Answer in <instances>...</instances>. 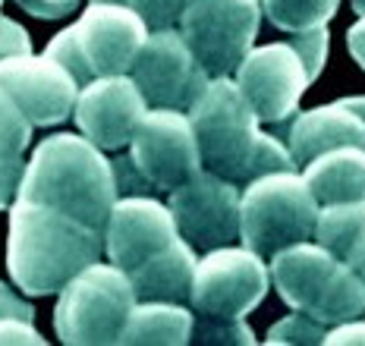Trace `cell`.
I'll list each match as a JSON object with an SVG mask.
<instances>
[{"label": "cell", "instance_id": "cell-29", "mask_svg": "<svg viewBox=\"0 0 365 346\" xmlns=\"http://www.w3.org/2000/svg\"><path fill=\"white\" fill-rule=\"evenodd\" d=\"M287 41L296 48V54L302 57V63H306L312 82H315L318 76H322L324 60H328V48H331L328 26H315V28H306V32H290L287 35Z\"/></svg>", "mask_w": 365, "mask_h": 346}, {"label": "cell", "instance_id": "cell-2", "mask_svg": "<svg viewBox=\"0 0 365 346\" xmlns=\"http://www.w3.org/2000/svg\"><path fill=\"white\" fill-rule=\"evenodd\" d=\"M19 199L44 201L104 233L120 199L113 161L82 132L48 135L29 157Z\"/></svg>", "mask_w": 365, "mask_h": 346}, {"label": "cell", "instance_id": "cell-11", "mask_svg": "<svg viewBox=\"0 0 365 346\" xmlns=\"http://www.w3.org/2000/svg\"><path fill=\"white\" fill-rule=\"evenodd\" d=\"M237 85L262 123H284L299 110L312 76L290 41H274L249 51L237 66Z\"/></svg>", "mask_w": 365, "mask_h": 346}, {"label": "cell", "instance_id": "cell-38", "mask_svg": "<svg viewBox=\"0 0 365 346\" xmlns=\"http://www.w3.org/2000/svg\"><path fill=\"white\" fill-rule=\"evenodd\" d=\"M346 48L353 60L365 70V13L362 16H356V22L346 28Z\"/></svg>", "mask_w": 365, "mask_h": 346}, {"label": "cell", "instance_id": "cell-40", "mask_svg": "<svg viewBox=\"0 0 365 346\" xmlns=\"http://www.w3.org/2000/svg\"><path fill=\"white\" fill-rule=\"evenodd\" d=\"M346 101H349V108H353V110H359V114L365 117V95H356V98H346Z\"/></svg>", "mask_w": 365, "mask_h": 346}, {"label": "cell", "instance_id": "cell-31", "mask_svg": "<svg viewBox=\"0 0 365 346\" xmlns=\"http://www.w3.org/2000/svg\"><path fill=\"white\" fill-rule=\"evenodd\" d=\"M26 167H29V161L22 157V152H6V148H0V211H10L13 201L19 199Z\"/></svg>", "mask_w": 365, "mask_h": 346}, {"label": "cell", "instance_id": "cell-22", "mask_svg": "<svg viewBox=\"0 0 365 346\" xmlns=\"http://www.w3.org/2000/svg\"><path fill=\"white\" fill-rule=\"evenodd\" d=\"M365 230V199L359 201H337V205H322L315 224V239L331 249L337 258L346 261L349 249Z\"/></svg>", "mask_w": 365, "mask_h": 346}, {"label": "cell", "instance_id": "cell-28", "mask_svg": "<svg viewBox=\"0 0 365 346\" xmlns=\"http://www.w3.org/2000/svg\"><path fill=\"white\" fill-rule=\"evenodd\" d=\"M32 142V120L22 114L13 95L0 85V148L6 152H26Z\"/></svg>", "mask_w": 365, "mask_h": 346}, {"label": "cell", "instance_id": "cell-26", "mask_svg": "<svg viewBox=\"0 0 365 346\" xmlns=\"http://www.w3.org/2000/svg\"><path fill=\"white\" fill-rule=\"evenodd\" d=\"M324 337H328V325H322L318 318H312L309 312H302V308H293L287 318L274 321L268 337H264V343L277 346V343H324Z\"/></svg>", "mask_w": 365, "mask_h": 346}, {"label": "cell", "instance_id": "cell-32", "mask_svg": "<svg viewBox=\"0 0 365 346\" xmlns=\"http://www.w3.org/2000/svg\"><path fill=\"white\" fill-rule=\"evenodd\" d=\"M113 177H117L120 199H123V195H155V192H161L145 177V173L139 170V164L133 161V154L129 157H113Z\"/></svg>", "mask_w": 365, "mask_h": 346}, {"label": "cell", "instance_id": "cell-10", "mask_svg": "<svg viewBox=\"0 0 365 346\" xmlns=\"http://www.w3.org/2000/svg\"><path fill=\"white\" fill-rule=\"evenodd\" d=\"M129 154L161 192H173L202 170L192 120L177 108H151L129 142Z\"/></svg>", "mask_w": 365, "mask_h": 346}, {"label": "cell", "instance_id": "cell-14", "mask_svg": "<svg viewBox=\"0 0 365 346\" xmlns=\"http://www.w3.org/2000/svg\"><path fill=\"white\" fill-rule=\"evenodd\" d=\"M73 28L95 76L133 73L135 57L151 35L145 19L133 6L110 4V0H91Z\"/></svg>", "mask_w": 365, "mask_h": 346}, {"label": "cell", "instance_id": "cell-7", "mask_svg": "<svg viewBox=\"0 0 365 346\" xmlns=\"http://www.w3.org/2000/svg\"><path fill=\"white\" fill-rule=\"evenodd\" d=\"M264 255L249 246H220L199 258L189 305L202 315L246 318L262 305L271 287V268Z\"/></svg>", "mask_w": 365, "mask_h": 346}, {"label": "cell", "instance_id": "cell-20", "mask_svg": "<svg viewBox=\"0 0 365 346\" xmlns=\"http://www.w3.org/2000/svg\"><path fill=\"white\" fill-rule=\"evenodd\" d=\"M195 308H186V303H151L139 299L126 321V330L120 343L129 346H182L192 343V325Z\"/></svg>", "mask_w": 365, "mask_h": 346}, {"label": "cell", "instance_id": "cell-12", "mask_svg": "<svg viewBox=\"0 0 365 346\" xmlns=\"http://www.w3.org/2000/svg\"><path fill=\"white\" fill-rule=\"evenodd\" d=\"M151 110L142 88L129 73L120 76H95L79 88L73 120L79 132L104 152H120L133 142L142 117Z\"/></svg>", "mask_w": 365, "mask_h": 346}, {"label": "cell", "instance_id": "cell-21", "mask_svg": "<svg viewBox=\"0 0 365 346\" xmlns=\"http://www.w3.org/2000/svg\"><path fill=\"white\" fill-rule=\"evenodd\" d=\"M312 318H318L322 325H344L353 318H365V281L349 261H340L334 268L331 281L324 283L322 296L309 308Z\"/></svg>", "mask_w": 365, "mask_h": 346}, {"label": "cell", "instance_id": "cell-37", "mask_svg": "<svg viewBox=\"0 0 365 346\" xmlns=\"http://www.w3.org/2000/svg\"><path fill=\"white\" fill-rule=\"evenodd\" d=\"M0 318H26V321H32L35 308L29 305L22 296H16L6 283H0Z\"/></svg>", "mask_w": 365, "mask_h": 346}, {"label": "cell", "instance_id": "cell-6", "mask_svg": "<svg viewBox=\"0 0 365 346\" xmlns=\"http://www.w3.org/2000/svg\"><path fill=\"white\" fill-rule=\"evenodd\" d=\"M262 0H186L180 32L208 76H233L255 48Z\"/></svg>", "mask_w": 365, "mask_h": 346}, {"label": "cell", "instance_id": "cell-5", "mask_svg": "<svg viewBox=\"0 0 365 346\" xmlns=\"http://www.w3.org/2000/svg\"><path fill=\"white\" fill-rule=\"evenodd\" d=\"M186 114L199 139L202 167L242 186L255 142L262 135L258 130L262 120L237 85V79L215 76Z\"/></svg>", "mask_w": 365, "mask_h": 346}, {"label": "cell", "instance_id": "cell-24", "mask_svg": "<svg viewBox=\"0 0 365 346\" xmlns=\"http://www.w3.org/2000/svg\"><path fill=\"white\" fill-rule=\"evenodd\" d=\"M192 343H202V346H252L255 330L246 325V318H224V315L195 312Z\"/></svg>", "mask_w": 365, "mask_h": 346}, {"label": "cell", "instance_id": "cell-1", "mask_svg": "<svg viewBox=\"0 0 365 346\" xmlns=\"http://www.w3.org/2000/svg\"><path fill=\"white\" fill-rule=\"evenodd\" d=\"M104 233L44 201L16 199L6 233V271L26 296H54L101 261Z\"/></svg>", "mask_w": 365, "mask_h": 346}, {"label": "cell", "instance_id": "cell-23", "mask_svg": "<svg viewBox=\"0 0 365 346\" xmlns=\"http://www.w3.org/2000/svg\"><path fill=\"white\" fill-rule=\"evenodd\" d=\"M268 22L280 32H306L315 26H328L337 16L340 0H262Z\"/></svg>", "mask_w": 365, "mask_h": 346}, {"label": "cell", "instance_id": "cell-8", "mask_svg": "<svg viewBox=\"0 0 365 346\" xmlns=\"http://www.w3.org/2000/svg\"><path fill=\"white\" fill-rule=\"evenodd\" d=\"M167 205L173 211L180 236L192 243L195 252H211L240 239L242 192L233 179L202 167L192 179L170 192Z\"/></svg>", "mask_w": 365, "mask_h": 346}, {"label": "cell", "instance_id": "cell-15", "mask_svg": "<svg viewBox=\"0 0 365 346\" xmlns=\"http://www.w3.org/2000/svg\"><path fill=\"white\" fill-rule=\"evenodd\" d=\"M177 236L180 230L170 205L158 201L155 195H123L117 199L104 227V252L108 261L133 271L151 255L167 249Z\"/></svg>", "mask_w": 365, "mask_h": 346}, {"label": "cell", "instance_id": "cell-4", "mask_svg": "<svg viewBox=\"0 0 365 346\" xmlns=\"http://www.w3.org/2000/svg\"><path fill=\"white\" fill-rule=\"evenodd\" d=\"M318 211L322 201L302 173L277 170L258 177L242 189L240 243L271 261L287 246L315 239Z\"/></svg>", "mask_w": 365, "mask_h": 346}, {"label": "cell", "instance_id": "cell-27", "mask_svg": "<svg viewBox=\"0 0 365 346\" xmlns=\"http://www.w3.org/2000/svg\"><path fill=\"white\" fill-rule=\"evenodd\" d=\"M44 54L54 57L60 66H66L70 70V76L79 82V85H88L91 79H95V70H91L86 51H82L79 38H76V28H63V32H57L54 38L48 41V48H44Z\"/></svg>", "mask_w": 365, "mask_h": 346}, {"label": "cell", "instance_id": "cell-19", "mask_svg": "<svg viewBox=\"0 0 365 346\" xmlns=\"http://www.w3.org/2000/svg\"><path fill=\"white\" fill-rule=\"evenodd\" d=\"M302 177L322 205L365 199V148L340 145L302 164Z\"/></svg>", "mask_w": 365, "mask_h": 346}, {"label": "cell", "instance_id": "cell-33", "mask_svg": "<svg viewBox=\"0 0 365 346\" xmlns=\"http://www.w3.org/2000/svg\"><path fill=\"white\" fill-rule=\"evenodd\" d=\"M16 54H32V38L19 22L0 16V57H16Z\"/></svg>", "mask_w": 365, "mask_h": 346}, {"label": "cell", "instance_id": "cell-3", "mask_svg": "<svg viewBox=\"0 0 365 346\" xmlns=\"http://www.w3.org/2000/svg\"><path fill=\"white\" fill-rule=\"evenodd\" d=\"M135 303L139 296L129 271L113 261H95L60 290L54 334L66 346L120 343Z\"/></svg>", "mask_w": 365, "mask_h": 346}, {"label": "cell", "instance_id": "cell-9", "mask_svg": "<svg viewBox=\"0 0 365 346\" xmlns=\"http://www.w3.org/2000/svg\"><path fill=\"white\" fill-rule=\"evenodd\" d=\"M135 85L142 88L151 108H177L189 110L195 98L211 82L208 70L199 63L192 48L186 44L180 28H158L142 44L139 57L133 63Z\"/></svg>", "mask_w": 365, "mask_h": 346}, {"label": "cell", "instance_id": "cell-35", "mask_svg": "<svg viewBox=\"0 0 365 346\" xmlns=\"http://www.w3.org/2000/svg\"><path fill=\"white\" fill-rule=\"evenodd\" d=\"M16 4L38 19H63L79 6V0H16Z\"/></svg>", "mask_w": 365, "mask_h": 346}, {"label": "cell", "instance_id": "cell-18", "mask_svg": "<svg viewBox=\"0 0 365 346\" xmlns=\"http://www.w3.org/2000/svg\"><path fill=\"white\" fill-rule=\"evenodd\" d=\"M195 268H199V255L195 246L186 243L182 236L173 239L167 249L151 255L139 268L129 271L133 287L139 299L151 303H189L195 283Z\"/></svg>", "mask_w": 365, "mask_h": 346}, {"label": "cell", "instance_id": "cell-30", "mask_svg": "<svg viewBox=\"0 0 365 346\" xmlns=\"http://www.w3.org/2000/svg\"><path fill=\"white\" fill-rule=\"evenodd\" d=\"M110 4H126L145 19V26L151 32L158 28H173L180 26V13L186 0H110Z\"/></svg>", "mask_w": 365, "mask_h": 346}, {"label": "cell", "instance_id": "cell-36", "mask_svg": "<svg viewBox=\"0 0 365 346\" xmlns=\"http://www.w3.org/2000/svg\"><path fill=\"white\" fill-rule=\"evenodd\" d=\"M324 343L365 346V321L362 318H353V321H344V325L328 327V337H324Z\"/></svg>", "mask_w": 365, "mask_h": 346}, {"label": "cell", "instance_id": "cell-39", "mask_svg": "<svg viewBox=\"0 0 365 346\" xmlns=\"http://www.w3.org/2000/svg\"><path fill=\"white\" fill-rule=\"evenodd\" d=\"M346 261L353 265L356 271L362 274V281H365V230H362V236L356 239V246L349 249V255H346Z\"/></svg>", "mask_w": 365, "mask_h": 346}, {"label": "cell", "instance_id": "cell-16", "mask_svg": "<svg viewBox=\"0 0 365 346\" xmlns=\"http://www.w3.org/2000/svg\"><path fill=\"white\" fill-rule=\"evenodd\" d=\"M287 145L296 157V164H309L312 157L331 152L340 145H359L365 148V117L349 108L346 98L322 108L302 110L287 126Z\"/></svg>", "mask_w": 365, "mask_h": 346}, {"label": "cell", "instance_id": "cell-41", "mask_svg": "<svg viewBox=\"0 0 365 346\" xmlns=\"http://www.w3.org/2000/svg\"><path fill=\"white\" fill-rule=\"evenodd\" d=\"M353 10H356V16H362V13H365V0H353Z\"/></svg>", "mask_w": 365, "mask_h": 346}, {"label": "cell", "instance_id": "cell-13", "mask_svg": "<svg viewBox=\"0 0 365 346\" xmlns=\"http://www.w3.org/2000/svg\"><path fill=\"white\" fill-rule=\"evenodd\" d=\"M0 85L13 95L32 126H57L70 120L82 88L70 70L48 54L0 57Z\"/></svg>", "mask_w": 365, "mask_h": 346}, {"label": "cell", "instance_id": "cell-34", "mask_svg": "<svg viewBox=\"0 0 365 346\" xmlns=\"http://www.w3.org/2000/svg\"><path fill=\"white\" fill-rule=\"evenodd\" d=\"M4 343L44 346L48 340H44V337L32 327V321H26V318H0V346H4Z\"/></svg>", "mask_w": 365, "mask_h": 346}, {"label": "cell", "instance_id": "cell-42", "mask_svg": "<svg viewBox=\"0 0 365 346\" xmlns=\"http://www.w3.org/2000/svg\"><path fill=\"white\" fill-rule=\"evenodd\" d=\"M0 4H4V0H0Z\"/></svg>", "mask_w": 365, "mask_h": 346}, {"label": "cell", "instance_id": "cell-17", "mask_svg": "<svg viewBox=\"0 0 365 346\" xmlns=\"http://www.w3.org/2000/svg\"><path fill=\"white\" fill-rule=\"evenodd\" d=\"M344 258H337L331 249H324L318 239H306V243H293L280 249L271 258V283L280 293L290 308H302L309 312L312 303L322 296L324 283L331 281L334 268Z\"/></svg>", "mask_w": 365, "mask_h": 346}, {"label": "cell", "instance_id": "cell-25", "mask_svg": "<svg viewBox=\"0 0 365 346\" xmlns=\"http://www.w3.org/2000/svg\"><path fill=\"white\" fill-rule=\"evenodd\" d=\"M296 167H299V164H296L290 145H287V142H280L277 135L262 132V135H258V142H255L252 161H249V167H246V179H242V186L252 183V179H258V177H268V173L296 170Z\"/></svg>", "mask_w": 365, "mask_h": 346}]
</instances>
